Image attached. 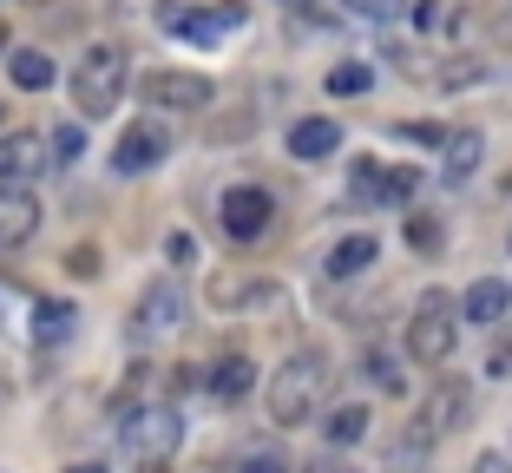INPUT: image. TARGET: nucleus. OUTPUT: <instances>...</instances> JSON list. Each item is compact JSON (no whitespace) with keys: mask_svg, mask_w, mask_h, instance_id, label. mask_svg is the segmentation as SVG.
<instances>
[{"mask_svg":"<svg viewBox=\"0 0 512 473\" xmlns=\"http://www.w3.org/2000/svg\"><path fill=\"white\" fill-rule=\"evenodd\" d=\"M329 382H335L329 355H322V349H296L270 375V421H276V428H302V421H316L322 401H329Z\"/></svg>","mask_w":512,"mask_h":473,"instance_id":"obj_1","label":"nucleus"},{"mask_svg":"<svg viewBox=\"0 0 512 473\" xmlns=\"http://www.w3.org/2000/svg\"><path fill=\"white\" fill-rule=\"evenodd\" d=\"M125 79H132L125 46H112V40L86 46V60H79V73H73V106H79V119H106V112L125 99Z\"/></svg>","mask_w":512,"mask_h":473,"instance_id":"obj_2","label":"nucleus"},{"mask_svg":"<svg viewBox=\"0 0 512 473\" xmlns=\"http://www.w3.org/2000/svg\"><path fill=\"white\" fill-rule=\"evenodd\" d=\"M119 434H125V454L132 460L165 467V460L178 454V441H184V421H178V408H165V401H145V408H125Z\"/></svg>","mask_w":512,"mask_h":473,"instance_id":"obj_3","label":"nucleus"},{"mask_svg":"<svg viewBox=\"0 0 512 473\" xmlns=\"http://www.w3.org/2000/svg\"><path fill=\"white\" fill-rule=\"evenodd\" d=\"M217 224H224L230 244L256 250L276 230V191L270 184H230L224 198H217Z\"/></svg>","mask_w":512,"mask_h":473,"instance_id":"obj_4","label":"nucleus"},{"mask_svg":"<svg viewBox=\"0 0 512 473\" xmlns=\"http://www.w3.org/2000/svg\"><path fill=\"white\" fill-rule=\"evenodd\" d=\"M453 349H460V316H453L440 296H427L421 316L407 322V362L414 368H447Z\"/></svg>","mask_w":512,"mask_h":473,"instance_id":"obj_5","label":"nucleus"},{"mask_svg":"<svg viewBox=\"0 0 512 473\" xmlns=\"http://www.w3.org/2000/svg\"><path fill=\"white\" fill-rule=\"evenodd\" d=\"M171 158V132L158 119H132L119 132V145H112V171L119 178H145V171H158Z\"/></svg>","mask_w":512,"mask_h":473,"instance_id":"obj_6","label":"nucleus"},{"mask_svg":"<svg viewBox=\"0 0 512 473\" xmlns=\"http://www.w3.org/2000/svg\"><path fill=\"white\" fill-rule=\"evenodd\" d=\"M414 171L407 165H381V158H355V171H348V191L362 198V211H381V204H401L414 198Z\"/></svg>","mask_w":512,"mask_h":473,"instance_id":"obj_7","label":"nucleus"},{"mask_svg":"<svg viewBox=\"0 0 512 473\" xmlns=\"http://www.w3.org/2000/svg\"><path fill=\"white\" fill-rule=\"evenodd\" d=\"M217 99V86L204 73H184V66H158L145 73V106H165V112H204Z\"/></svg>","mask_w":512,"mask_h":473,"instance_id":"obj_8","label":"nucleus"},{"mask_svg":"<svg viewBox=\"0 0 512 473\" xmlns=\"http://www.w3.org/2000/svg\"><path fill=\"white\" fill-rule=\"evenodd\" d=\"M158 20H165L171 33H184L191 46H217L224 33L243 27V0H224V7H197V14H184L178 0H165V7H158Z\"/></svg>","mask_w":512,"mask_h":473,"instance_id":"obj_9","label":"nucleus"},{"mask_svg":"<svg viewBox=\"0 0 512 473\" xmlns=\"http://www.w3.org/2000/svg\"><path fill=\"white\" fill-rule=\"evenodd\" d=\"M46 171V132H0V191H27Z\"/></svg>","mask_w":512,"mask_h":473,"instance_id":"obj_10","label":"nucleus"},{"mask_svg":"<svg viewBox=\"0 0 512 473\" xmlns=\"http://www.w3.org/2000/svg\"><path fill=\"white\" fill-rule=\"evenodd\" d=\"M467 414H473V395H467V382H440L434 395L421 401V428H414V434H421V447H434V441H447V434L460 428Z\"/></svg>","mask_w":512,"mask_h":473,"instance_id":"obj_11","label":"nucleus"},{"mask_svg":"<svg viewBox=\"0 0 512 473\" xmlns=\"http://www.w3.org/2000/svg\"><path fill=\"white\" fill-rule=\"evenodd\" d=\"M40 237V198L33 191H0V257H14Z\"/></svg>","mask_w":512,"mask_h":473,"instance_id":"obj_12","label":"nucleus"},{"mask_svg":"<svg viewBox=\"0 0 512 473\" xmlns=\"http://www.w3.org/2000/svg\"><path fill=\"white\" fill-rule=\"evenodd\" d=\"M184 309H191V296H184L178 276H158L145 296H138V329H178Z\"/></svg>","mask_w":512,"mask_h":473,"instance_id":"obj_13","label":"nucleus"},{"mask_svg":"<svg viewBox=\"0 0 512 473\" xmlns=\"http://www.w3.org/2000/svg\"><path fill=\"white\" fill-rule=\"evenodd\" d=\"M342 152V125L335 119H296L289 125V158H302V165H322V158Z\"/></svg>","mask_w":512,"mask_h":473,"instance_id":"obj_14","label":"nucleus"},{"mask_svg":"<svg viewBox=\"0 0 512 473\" xmlns=\"http://www.w3.org/2000/svg\"><path fill=\"white\" fill-rule=\"evenodd\" d=\"M381 257V244L368 237V230H355V237H342V244L322 257V276H335V283H348V276H368V263Z\"/></svg>","mask_w":512,"mask_h":473,"instance_id":"obj_15","label":"nucleus"},{"mask_svg":"<svg viewBox=\"0 0 512 473\" xmlns=\"http://www.w3.org/2000/svg\"><path fill=\"white\" fill-rule=\"evenodd\" d=\"M512 309V290L499 283V276H480L467 296H460V322H499Z\"/></svg>","mask_w":512,"mask_h":473,"instance_id":"obj_16","label":"nucleus"},{"mask_svg":"<svg viewBox=\"0 0 512 473\" xmlns=\"http://www.w3.org/2000/svg\"><path fill=\"white\" fill-rule=\"evenodd\" d=\"M440 152H447V165H440V178H447V184H467L473 171H480V152H486V138H480V132L467 125V132H447V145H440Z\"/></svg>","mask_w":512,"mask_h":473,"instance_id":"obj_17","label":"nucleus"},{"mask_svg":"<svg viewBox=\"0 0 512 473\" xmlns=\"http://www.w3.org/2000/svg\"><path fill=\"white\" fill-rule=\"evenodd\" d=\"M7 79H14L20 92H46V86H53V53H40V46L7 53Z\"/></svg>","mask_w":512,"mask_h":473,"instance_id":"obj_18","label":"nucleus"},{"mask_svg":"<svg viewBox=\"0 0 512 473\" xmlns=\"http://www.w3.org/2000/svg\"><path fill=\"white\" fill-rule=\"evenodd\" d=\"M250 382H256V362H250V355H224V362L211 368V395H217V401L250 395Z\"/></svg>","mask_w":512,"mask_h":473,"instance_id":"obj_19","label":"nucleus"},{"mask_svg":"<svg viewBox=\"0 0 512 473\" xmlns=\"http://www.w3.org/2000/svg\"><path fill=\"white\" fill-rule=\"evenodd\" d=\"M73 336V303H40L33 309V342L40 349H53V342Z\"/></svg>","mask_w":512,"mask_h":473,"instance_id":"obj_20","label":"nucleus"},{"mask_svg":"<svg viewBox=\"0 0 512 473\" xmlns=\"http://www.w3.org/2000/svg\"><path fill=\"white\" fill-rule=\"evenodd\" d=\"M368 421H375V414H368L362 401H348V408L329 414V428H322V434H329L335 447H355V441H368Z\"/></svg>","mask_w":512,"mask_h":473,"instance_id":"obj_21","label":"nucleus"},{"mask_svg":"<svg viewBox=\"0 0 512 473\" xmlns=\"http://www.w3.org/2000/svg\"><path fill=\"white\" fill-rule=\"evenodd\" d=\"M368 382H375L381 388V395H401V388H407V375H401V362H394V355L388 349H368Z\"/></svg>","mask_w":512,"mask_h":473,"instance_id":"obj_22","label":"nucleus"},{"mask_svg":"<svg viewBox=\"0 0 512 473\" xmlns=\"http://www.w3.org/2000/svg\"><path fill=\"white\" fill-rule=\"evenodd\" d=\"M375 86V73H368L362 60H342V66H329V92L335 99H355V92H368Z\"/></svg>","mask_w":512,"mask_h":473,"instance_id":"obj_23","label":"nucleus"},{"mask_svg":"<svg viewBox=\"0 0 512 473\" xmlns=\"http://www.w3.org/2000/svg\"><path fill=\"white\" fill-rule=\"evenodd\" d=\"M348 14H362V20H401L414 14V0H342Z\"/></svg>","mask_w":512,"mask_h":473,"instance_id":"obj_24","label":"nucleus"},{"mask_svg":"<svg viewBox=\"0 0 512 473\" xmlns=\"http://www.w3.org/2000/svg\"><path fill=\"white\" fill-rule=\"evenodd\" d=\"M407 250H427V257H434L440 250V217H407Z\"/></svg>","mask_w":512,"mask_h":473,"instance_id":"obj_25","label":"nucleus"},{"mask_svg":"<svg viewBox=\"0 0 512 473\" xmlns=\"http://www.w3.org/2000/svg\"><path fill=\"white\" fill-rule=\"evenodd\" d=\"M237 473H289V460L276 454V447H250V454L237 460Z\"/></svg>","mask_w":512,"mask_h":473,"instance_id":"obj_26","label":"nucleus"},{"mask_svg":"<svg viewBox=\"0 0 512 473\" xmlns=\"http://www.w3.org/2000/svg\"><path fill=\"white\" fill-rule=\"evenodd\" d=\"M53 152H60L53 165H73V158L86 152V132H79V125H60V132H53Z\"/></svg>","mask_w":512,"mask_h":473,"instance_id":"obj_27","label":"nucleus"},{"mask_svg":"<svg viewBox=\"0 0 512 473\" xmlns=\"http://www.w3.org/2000/svg\"><path fill=\"white\" fill-rule=\"evenodd\" d=\"M66 270H73V276H99V250H92V244H79L73 257H66Z\"/></svg>","mask_w":512,"mask_h":473,"instance_id":"obj_28","label":"nucleus"},{"mask_svg":"<svg viewBox=\"0 0 512 473\" xmlns=\"http://www.w3.org/2000/svg\"><path fill=\"white\" fill-rule=\"evenodd\" d=\"M401 138H414V145H447L440 125H401Z\"/></svg>","mask_w":512,"mask_h":473,"instance_id":"obj_29","label":"nucleus"},{"mask_svg":"<svg viewBox=\"0 0 512 473\" xmlns=\"http://www.w3.org/2000/svg\"><path fill=\"white\" fill-rule=\"evenodd\" d=\"M473 473H512V460L506 454H480V460H473Z\"/></svg>","mask_w":512,"mask_h":473,"instance_id":"obj_30","label":"nucleus"},{"mask_svg":"<svg viewBox=\"0 0 512 473\" xmlns=\"http://www.w3.org/2000/svg\"><path fill=\"white\" fill-rule=\"evenodd\" d=\"M165 250H171V263H191V257H197V244H191V237H171Z\"/></svg>","mask_w":512,"mask_h":473,"instance_id":"obj_31","label":"nucleus"},{"mask_svg":"<svg viewBox=\"0 0 512 473\" xmlns=\"http://www.w3.org/2000/svg\"><path fill=\"white\" fill-rule=\"evenodd\" d=\"M73 473H106V467H99V460H79V467Z\"/></svg>","mask_w":512,"mask_h":473,"instance_id":"obj_32","label":"nucleus"},{"mask_svg":"<svg viewBox=\"0 0 512 473\" xmlns=\"http://www.w3.org/2000/svg\"><path fill=\"white\" fill-rule=\"evenodd\" d=\"M309 473H355V467H309Z\"/></svg>","mask_w":512,"mask_h":473,"instance_id":"obj_33","label":"nucleus"},{"mask_svg":"<svg viewBox=\"0 0 512 473\" xmlns=\"http://www.w3.org/2000/svg\"><path fill=\"white\" fill-rule=\"evenodd\" d=\"M0 53H7V27H0Z\"/></svg>","mask_w":512,"mask_h":473,"instance_id":"obj_34","label":"nucleus"},{"mask_svg":"<svg viewBox=\"0 0 512 473\" xmlns=\"http://www.w3.org/2000/svg\"><path fill=\"white\" fill-rule=\"evenodd\" d=\"M276 7H302V0H276Z\"/></svg>","mask_w":512,"mask_h":473,"instance_id":"obj_35","label":"nucleus"},{"mask_svg":"<svg viewBox=\"0 0 512 473\" xmlns=\"http://www.w3.org/2000/svg\"><path fill=\"white\" fill-rule=\"evenodd\" d=\"M27 7H46V0H27Z\"/></svg>","mask_w":512,"mask_h":473,"instance_id":"obj_36","label":"nucleus"},{"mask_svg":"<svg viewBox=\"0 0 512 473\" xmlns=\"http://www.w3.org/2000/svg\"><path fill=\"white\" fill-rule=\"evenodd\" d=\"M0 112H7V106H0Z\"/></svg>","mask_w":512,"mask_h":473,"instance_id":"obj_37","label":"nucleus"}]
</instances>
